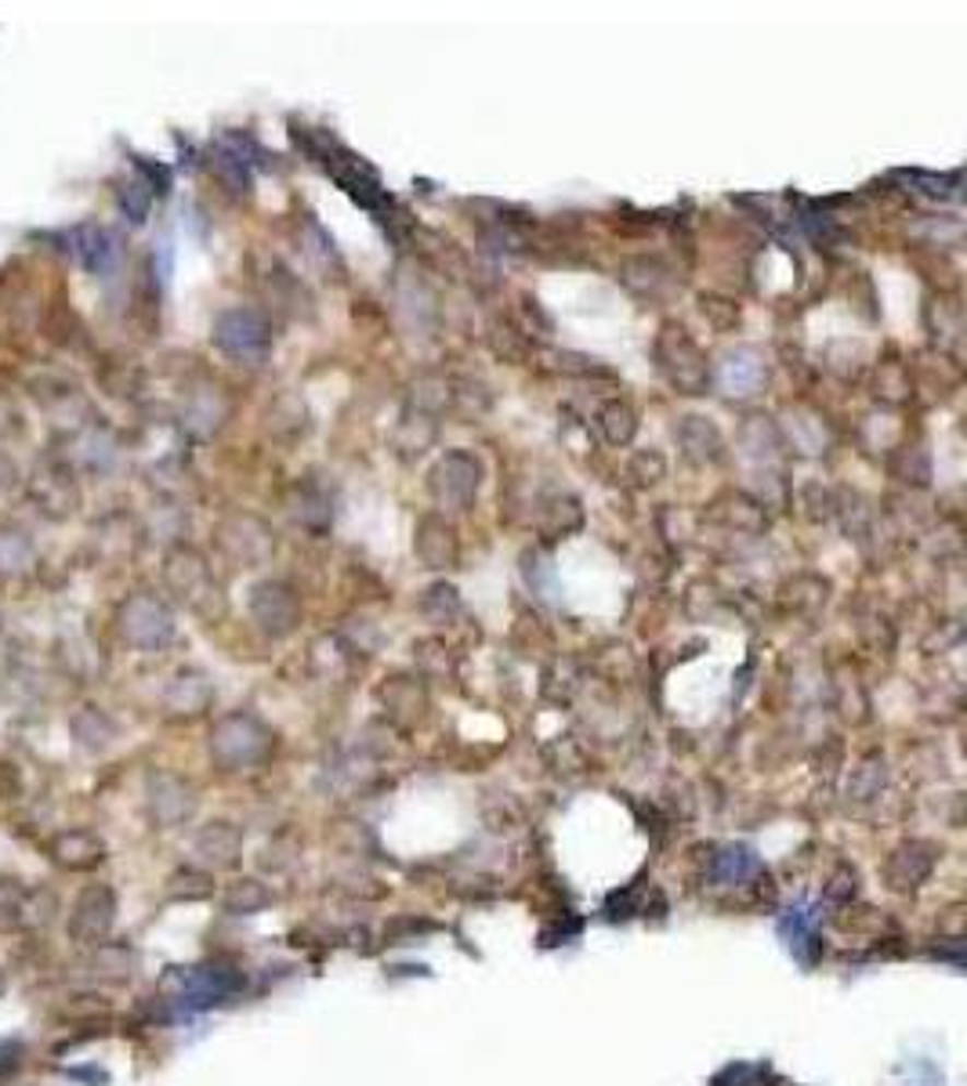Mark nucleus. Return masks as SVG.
Here are the masks:
<instances>
[{"mask_svg":"<svg viewBox=\"0 0 967 1086\" xmlns=\"http://www.w3.org/2000/svg\"><path fill=\"white\" fill-rule=\"evenodd\" d=\"M479 485H482V460L475 453H468V449H450L428 471V489L435 496V504L446 507V511H468L479 496Z\"/></svg>","mask_w":967,"mask_h":1086,"instance_id":"5","label":"nucleus"},{"mask_svg":"<svg viewBox=\"0 0 967 1086\" xmlns=\"http://www.w3.org/2000/svg\"><path fill=\"white\" fill-rule=\"evenodd\" d=\"M30 892L11 876H0V931H15L26 923Z\"/></svg>","mask_w":967,"mask_h":1086,"instance_id":"27","label":"nucleus"},{"mask_svg":"<svg viewBox=\"0 0 967 1086\" xmlns=\"http://www.w3.org/2000/svg\"><path fill=\"white\" fill-rule=\"evenodd\" d=\"M699 311H704V316L714 322V327H718V330H732L735 327V322H740V308H735L732 302H724V297H699Z\"/></svg>","mask_w":967,"mask_h":1086,"instance_id":"36","label":"nucleus"},{"mask_svg":"<svg viewBox=\"0 0 967 1086\" xmlns=\"http://www.w3.org/2000/svg\"><path fill=\"white\" fill-rule=\"evenodd\" d=\"M51 859H55V865H62V870L84 873V870H95V865L106 859V845H102L91 829H62V834L51 840Z\"/></svg>","mask_w":967,"mask_h":1086,"instance_id":"14","label":"nucleus"},{"mask_svg":"<svg viewBox=\"0 0 967 1086\" xmlns=\"http://www.w3.org/2000/svg\"><path fill=\"white\" fill-rule=\"evenodd\" d=\"M873 396L888 406H903V402L913 396V385H909V374L903 363H881L877 377H873Z\"/></svg>","mask_w":967,"mask_h":1086,"instance_id":"25","label":"nucleus"},{"mask_svg":"<svg viewBox=\"0 0 967 1086\" xmlns=\"http://www.w3.org/2000/svg\"><path fill=\"white\" fill-rule=\"evenodd\" d=\"M264 749H269V732L247 713H233V718L217 721L211 732V754L225 768L255 765L258 757H264Z\"/></svg>","mask_w":967,"mask_h":1086,"instance_id":"7","label":"nucleus"},{"mask_svg":"<svg viewBox=\"0 0 967 1086\" xmlns=\"http://www.w3.org/2000/svg\"><path fill=\"white\" fill-rule=\"evenodd\" d=\"M779 427V438L787 442L790 449H798L801 457H823L830 453L834 446V432L826 424L823 413H815L809 406H790L782 413V424Z\"/></svg>","mask_w":967,"mask_h":1086,"instance_id":"10","label":"nucleus"},{"mask_svg":"<svg viewBox=\"0 0 967 1086\" xmlns=\"http://www.w3.org/2000/svg\"><path fill=\"white\" fill-rule=\"evenodd\" d=\"M211 170L217 178H222V185H228L233 192H247L250 189V164L244 156H236L233 149L217 142L214 145V153H211Z\"/></svg>","mask_w":967,"mask_h":1086,"instance_id":"26","label":"nucleus"},{"mask_svg":"<svg viewBox=\"0 0 967 1086\" xmlns=\"http://www.w3.org/2000/svg\"><path fill=\"white\" fill-rule=\"evenodd\" d=\"M117 630L131 649L160 652L175 638V616L170 609L153 594H131L128 602L117 609Z\"/></svg>","mask_w":967,"mask_h":1086,"instance_id":"4","label":"nucleus"},{"mask_svg":"<svg viewBox=\"0 0 967 1086\" xmlns=\"http://www.w3.org/2000/svg\"><path fill=\"white\" fill-rule=\"evenodd\" d=\"M493 352L504 355V359L518 363V359H526L529 338H526L522 330H515L511 322H497V327H493Z\"/></svg>","mask_w":967,"mask_h":1086,"instance_id":"33","label":"nucleus"},{"mask_svg":"<svg viewBox=\"0 0 967 1086\" xmlns=\"http://www.w3.org/2000/svg\"><path fill=\"white\" fill-rule=\"evenodd\" d=\"M120 243L113 239L109 228H102V225H84V228H76V253H80V264H84L87 272H95V275H106L113 264H117V250Z\"/></svg>","mask_w":967,"mask_h":1086,"instance_id":"17","label":"nucleus"},{"mask_svg":"<svg viewBox=\"0 0 967 1086\" xmlns=\"http://www.w3.org/2000/svg\"><path fill=\"white\" fill-rule=\"evenodd\" d=\"M677 446L682 453L693 460V464H718L721 453H724V438L718 432V424L710 417H699V413H688L677 424Z\"/></svg>","mask_w":967,"mask_h":1086,"instance_id":"13","label":"nucleus"},{"mask_svg":"<svg viewBox=\"0 0 967 1086\" xmlns=\"http://www.w3.org/2000/svg\"><path fill=\"white\" fill-rule=\"evenodd\" d=\"M551 359H555V369H562V374H598V366L594 359H587V355H577V352H551Z\"/></svg>","mask_w":967,"mask_h":1086,"instance_id":"37","label":"nucleus"},{"mask_svg":"<svg viewBox=\"0 0 967 1086\" xmlns=\"http://www.w3.org/2000/svg\"><path fill=\"white\" fill-rule=\"evenodd\" d=\"M228 417V402L217 388H196L186 402V424L196 435H214Z\"/></svg>","mask_w":967,"mask_h":1086,"instance_id":"20","label":"nucleus"},{"mask_svg":"<svg viewBox=\"0 0 967 1086\" xmlns=\"http://www.w3.org/2000/svg\"><path fill=\"white\" fill-rule=\"evenodd\" d=\"M620 280L627 283V291H635L638 297H663L671 291V269L656 258H630L620 269Z\"/></svg>","mask_w":967,"mask_h":1086,"instance_id":"19","label":"nucleus"},{"mask_svg":"<svg viewBox=\"0 0 967 1086\" xmlns=\"http://www.w3.org/2000/svg\"><path fill=\"white\" fill-rule=\"evenodd\" d=\"M250 619L258 623L261 634L269 638H286L297 623H302V602L286 583L280 580H261L250 591Z\"/></svg>","mask_w":967,"mask_h":1086,"instance_id":"9","label":"nucleus"},{"mask_svg":"<svg viewBox=\"0 0 967 1086\" xmlns=\"http://www.w3.org/2000/svg\"><path fill=\"white\" fill-rule=\"evenodd\" d=\"M0 992H4V975H0Z\"/></svg>","mask_w":967,"mask_h":1086,"instance_id":"39","label":"nucleus"},{"mask_svg":"<svg viewBox=\"0 0 967 1086\" xmlns=\"http://www.w3.org/2000/svg\"><path fill=\"white\" fill-rule=\"evenodd\" d=\"M714 507H718L721 522L729 529H735V533H762V529L768 526L762 500H751V496H743V493L724 496V500H718Z\"/></svg>","mask_w":967,"mask_h":1086,"instance_id":"23","label":"nucleus"},{"mask_svg":"<svg viewBox=\"0 0 967 1086\" xmlns=\"http://www.w3.org/2000/svg\"><path fill=\"white\" fill-rule=\"evenodd\" d=\"M69 732H73L80 749H87V754H98V749H106L113 743V735H117V724H113L98 707H84L73 721H69Z\"/></svg>","mask_w":967,"mask_h":1086,"instance_id":"22","label":"nucleus"},{"mask_svg":"<svg viewBox=\"0 0 967 1086\" xmlns=\"http://www.w3.org/2000/svg\"><path fill=\"white\" fill-rule=\"evenodd\" d=\"M196 845H200V851L211 854V859L228 862V859H236V829L228 823H214V826L203 829Z\"/></svg>","mask_w":967,"mask_h":1086,"instance_id":"31","label":"nucleus"},{"mask_svg":"<svg viewBox=\"0 0 967 1086\" xmlns=\"http://www.w3.org/2000/svg\"><path fill=\"white\" fill-rule=\"evenodd\" d=\"M95 975L106 981H128L131 978V953L123 945H95Z\"/></svg>","mask_w":967,"mask_h":1086,"instance_id":"29","label":"nucleus"},{"mask_svg":"<svg viewBox=\"0 0 967 1086\" xmlns=\"http://www.w3.org/2000/svg\"><path fill=\"white\" fill-rule=\"evenodd\" d=\"M421 609L428 612L435 623H446L460 612V598H457V591L450 583H435V587H428V594H424Z\"/></svg>","mask_w":967,"mask_h":1086,"instance_id":"32","label":"nucleus"},{"mask_svg":"<svg viewBox=\"0 0 967 1086\" xmlns=\"http://www.w3.org/2000/svg\"><path fill=\"white\" fill-rule=\"evenodd\" d=\"M30 562V543L19 533H0V572H19Z\"/></svg>","mask_w":967,"mask_h":1086,"instance_id":"35","label":"nucleus"},{"mask_svg":"<svg viewBox=\"0 0 967 1086\" xmlns=\"http://www.w3.org/2000/svg\"><path fill=\"white\" fill-rule=\"evenodd\" d=\"M583 511L573 496H562V500H551L547 515H544V533L547 536H566L573 529H580Z\"/></svg>","mask_w":967,"mask_h":1086,"instance_id":"30","label":"nucleus"},{"mask_svg":"<svg viewBox=\"0 0 967 1086\" xmlns=\"http://www.w3.org/2000/svg\"><path fill=\"white\" fill-rule=\"evenodd\" d=\"M134 164H138V170H142V181L149 185V189H153V192H167V185H170V170L167 167H160V164H153V160H145V156H138Z\"/></svg>","mask_w":967,"mask_h":1086,"instance_id":"38","label":"nucleus"},{"mask_svg":"<svg viewBox=\"0 0 967 1086\" xmlns=\"http://www.w3.org/2000/svg\"><path fill=\"white\" fill-rule=\"evenodd\" d=\"M113 917H117V895L106 884H87L84 892L76 895L73 909H69L66 931L76 945H95L106 939L113 928Z\"/></svg>","mask_w":967,"mask_h":1086,"instance_id":"8","label":"nucleus"},{"mask_svg":"<svg viewBox=\"0 0 967 1086\" xmlns=\"http://www.w3.org/2000/svg\"><path fill=\"white\" fill-rule=\"evenodd\" d=\"M714 380L729 399H751L765 385V359L754 349H732L721 355Z\"/></svg>","mask_w":967,"mask_h":1086,"instance_id":"12","label":"nucleus"},{"mask_svg":"<svg viewBox=\"0 0 967 1086\" xmlns=\"http://www.w3.org/2000/svg\"><path fill=\"white\" fill-rule=\"evenodd\" d=\"M627 475L638 485H656L667 475V460H663V453H656V449H641V453H635V460H630Z\"/></svg>","mask_w":967,"mask_h":1086,"instance_id":"34","label":"nucleus"},{"mask_svg":"<svg viewBox=\"0 0 967 1086\" xmlns=\"http://www.w3.org/2000/svg\"><path fill=\"white\" fill-rule=\"evenodd\" d=\"M598 432H602L609 446H627L630 438L638 435V413L620 399L605 402V406L598 410Z\"/></svg>","mask_w":967,"mask_h":1086,"instance_id":"24","label":"nucleus"},{"mask_svg":"<svg viewBox=\"0 0 967 1086\" xmlns=\"http://www.w3.org/2000/svg\"><path fill=\"white\" fill-rule=\"evenodd\" d=\"M656 363H660L667 385L682 396H707L714 369L707 352L693 341V333L677 322H663L656 333Z\"/></svg>","mask_w":967,"mask_h":1086,"instance_id":"1","label":"nucleus"},{"mask_svg":"<svg viewBox=\"0 0 967 1086\" xmlns=\"http://www.w3.org/2000/svg\"><path fill=\"white\" fill-rule=\"evenodd\" d=\"M214 540L222 554L239 569H258L275 554V533L272 526L258 515H228L222 518V526L214 529Z\"/></svg>","mask_w":967,"mask_h":1086,"instance_id":"6","label":"nucleus"},{"mask_svg":"<svg viewBox=\"0 0 967 1086\" xmlns=\"http://www.w3.org/2000/svg\"><path fill=\"white\" fill-rule=\"evenodd\" d=\"M149 812L156 823H181L192 812V790L175 776H153L149 779Z\"/></svg>","mask_w":967,"mask_h":1086,"instance_id":"15","label":"nucleus"},{"mask_svg":"<svg viewBox=\"0 0 967 1086\" xmlns=\"http://www.w3.org/2000/svg\"><path fill=\"white\" fill-rule=\"evenodd\" d=\"M413 551H417L424 569H435V572L457 569V562H460V540L453 533V526L439 515H428V518H421L417 522V533H413Z\"/></svg>","mask_w":967,"mask_h":1086,"instance_id":"11","label":"nucleus"},{"mask_svg":"<svg viewBox=\"0 0 967 1086\" xmlns=\"http://www.w3.org/2000/svg\"><path fill=\"white\" fill-rule=\"evenodd\" d=\"M120 211L131 225H142L149 211H153V189L142 178H131L120 185Z\"/></svg>","mask_w":967,"mask_h":1086,"instance_id":"28","label":"nucleus"},{"mask_svg":"<svg viewBox=\"0 0 967 1086\" xmlns=\"http://www.w3.org/2000/svg\"><path fill=\"white\" fill-rule=\"evenodd\" d=\"M207 703H211V681L196 670H181L164 692V707L178 718H196L200 710H207Z\"/></svg>","mask_w":967,"mask_h":1086,"instance_id":"16","label":"nucleus"},{"mask_svg":"<svg viewBox=\"0 0 967 1086\" xmlns=\"http://www.w3.org/2000/svg\"><path fill=\"white\" fill-rule=\"evenodd\" d=\"M214 344L228 359L258 366L272 349V322L258 308H228L214 322Z\"/></svg>","mask_w":967,"mask_h":1086,"instance_id":"3","label":"nucleus"},{"mask_svg":"<svg viewBox=\"0 0 967 1086\" xmlns=\"http://www.w3.org/2000/svg\"><path fill=\"white\" fill-rule=\"evenodd\" d=\"M164 583L170 587V594L178 598L181 605L192 609L196 616L211 619L222 612V587H217L211 565L200 551L192 547H175L164 558Z\"/></svg>","mask_w":967,"mask_h":1086,"instance_id":"2","label":"nucleus"},{"mask_svg":"<svg viewBox=\"0 0 967 1086\" xmlns=\"http://www.w3.org/2000/svg\"><path fill=\"white\" fill-rule=\"evenodd\" d=\"M291 515H294L305 529H312V533H322V529L330 526V518H333L330 496L322 493V489H316L312 482L297 485V489L291 493Z\"/></svg>","mask_w":967,"mask_h":1086,"instance_id":"21","label":"nucleus"},{"mask_svg":"<svg viewBox=\"0 0 967 1086\" xmlns=\"http://www.w3.org/2000/svg\"><path fill=\"white\" fill-rule=\"evenodd\" d=\"M740 449L746 460L754 464H773L779 460V449H782V438H779V427L773 417H746V424L740 427Z\"/></svg>","mask_w":967,"mask_h":1086,"instance_id":"18","label":"nucleus"}]
</instances>
